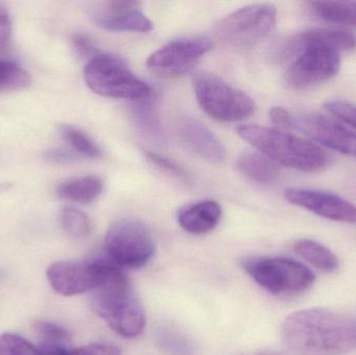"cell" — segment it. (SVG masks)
<instances>
[{"label": "cell", "mask_w": 356, "mask_h": 355, "mask_svg": "<svg viewBox=\"0 0 356 355\" xmlns=\"http://www.w3.org/2000/svg\"><path fill=\"white\" fill-rule=\"evenodd\" d=\"M295 129L330 149L356 158V131L320 114L294 117Z\"/></svg>", "instance_id": "obj_12"}, {"label": "cell", "mask_w": 356, "mask_h": 355, "mask_svg": "<svg viewBox=\"0 0 356 355\" xmlns=\"http://www.w3.org/2000/svg\"><path fill=\"white\" fill-rule=\"evenodd\" d=\"M72 44L75 51L81 58L92 60L100 53L93 41L87 35H81V33H77L73 37Z\"/></svg>", "instance_id": "obj_33"}, {"label": "cell", "mask_w": 356, "mask_h": 355, "mask_svg": "<svg viewBox=\"0 0 356 355\" xmlns=\"http://www.w3.org/2000/svg\"><path fill=\"white\" fill-rule=\"evenodd\" d=\"M341 56L338 50L321 45L303 48L286 72V81L295 89L325 83L338 74Z\"/></svg>", "instance_id": "obj_11"}, {"label": "cell", "mask_w": 356, "mask_h": 355, "mask_svg": "<svg viewBox=\"0 0 356 355\" xmlns=\"http://www.w3.org/2000/svg\"><path fill=\"white\" fill-rule=\"evenodd\" d=\"M146 156L152 164L156 165L162 170L166 171V172L170 173L175 176L179 177V179H188V173L186 172V170L178 166L177 163L173 162V160L164 158V156H160L156 152H147Z\"/></svg>", "instance_id": "obj_31"}, {"label": "cell", "mask_w": 356, "mask_h": 355, "mask_svg": "<svg viewBox=\"0 0 356 355\" xmlns=\"http://www.w3.org/2000/svg\"><path fill=\"white\" fill-rule=\"evenodd\" d=\"M238 135L266 158L288 168L303 172H316L327 166V154L317 144L278 129L259 125H243Z\"/></svg>", "instance_id": "obj_3"}, {"label": "cell", "mask_w": 356, "mask_h": 355, "mask_svg": "<svg viewBox=\"0 0 356 355\" xmlns=\"http://www.w3.org/2000/svg\"><path fill=\"white\" fill-rule=\"evenodd\" d=\"M44 158L48 163L58 165H68L77 160L76 156L72 152L64 149H50L44 154Z\"/></svg>", "instance_id": "obj_35"}, {"label": "cell", "mask_w": 356, "mask_h": 355, "mask_svg": "<svg viewBox=\"0 0 356 355\" xmlns=\"http://www.w3.org/2000/svg\"><path fill=\"white\" fill-rule=\"evenodd\" d=\"M64 231L73 238H86L92 233L93 224L87 214L79 208H64L60 215Z\"/></svg>", "instance_id": "obj_24"}, {"label": "cell", "mask_w": 356, "mask_h": 355, "mask_svg": "<svg viewBox=\"0 0 356 355\" xmlns=\"http://www.w3.org/2000/svg\"><path fill=\"white\" fill-rule=\"evenodd\" d=\"M295 251L307 263L323 271L334 272L339 268V260L334 252L313 240H300L295 244Z\"/></svg>", "instance_id": "obj_21"}, {"label": "cell", "mask_w": 356, "mask_h": 355, "mask_svg": "<svg viewBox=\"0 0 356 355\" xmlns=\"http://www.w3.org/2000/svg\"><path fill=\"white\" fill-rule=\"evenodd\" d=\"M247 273L272 295L293 297L309 291L316 277L307 267L286 258H263L247 261Z\"/></svg>", "instance_id": "obj_6"}, {"label": "cell", "mask_w": 356, "mask_h": 355, "mask_svg": "<svg viewBox=\"0 0 356 355\" xmlns=\"http://www.w3.org/2000/svg\"><path fill=\"white\" fill-rule=\"evenodd\" d=\"M106 249L114 265L137 269L152 260L156 244L149 229L143 222L125 218L111 225L106 236Z\"/></svg>", "instance_id": "obj_7"}, {"label": "cell", "mask_w": 356, "mask_h": 355, "mask_svg": "<svg viewBox=\"0 0 356 355\" xmlns=\"http://www.w3.org/2000/svg\"><path fill=\"white\" fill-rule=\"evenodd\" d=\"M276 24L271 4H252L230 14L220 23V35L234 47L246 48L265 39Z\"/></svg>", "instance_id": "obj_8"}, {"label": "cell", "mask_w": 356, "mask_h": 355, "mask_svg": "<svg viewBox=\"0 0 356 355\" xmlns=\"http://www.w3.org/2000/svg\"><path fill=\"white\" fill-rule=\"evenodd\" d=\"M238 168L243 174L259 183H272L280 176L277 166L265 156L244 152L238 160Z\"/></svg>", "instance_id": "obj_19"}, {"label": "cell", "mask_w": 356, "mask_h": 355, "mask_svg": "<svg viewBox=\"0 0 356 355\" xmlns=\"http://www.w3.org/2000/svg\"><path fill=\"white\" fill-rule=\"evenodd\" d=\"M102 189L104 183L99 177L83 176L60 183L56 189V193L64 199L87 204L97 199Z\"/></svg>", "instance_id": "obj_18"}, {"label": "cell", "mask_w": 356, "mask_h": 355, "mask_svg": "<svg viewBox=\"0 0 356 355\" xmlns=\"http://www.w3.org/2000/svg\"><path fill=\"white\" fill-rule=\"evenodd\" d=\"M88 87L104 97L141 101L152 95L147 83L131 72L120 58L108 53H99L88 62L85 68Z\"/></svg>", "instance_id": "obj_4"}, {"label": "cell", "mask_w": 356, "mask_h": 355, "mask_svg": "<svg viewBox=\"0 0 356 355\" xmlns=\"http://www.w3.org/2000/svg\"><path fill=\"white\" fill-rule=\"evenodd\" d=\"M40 352L42 355H71L63 344L42 343Z\"/></svg>", "instance_id": "obj_36"}, {"label": "cell", "mask_w": 356, "mask_h": 355, "mask_svg": "<svg viewBox=\"0 0 356 355\" xmlns=\"http://www.w3.org/2000/svg\"><path fill=\"white\" fill-rule=\"evenodd\" d=\"M63 139L79 154L88 158H102V152L99 146L87 135L76 127L71 125H62L60 129Z\"/></svg>", "instance_id": "obj_23"}, {"label": "cell", "mask_w": 356, "mask_h": 355, "mask_svg": "<svg viewBox=\"0 0 356 355\" xmlns=\"http://www.w3.org/2000/svg\"><path fill=\"white\" fill-rule=\"evenodd\" d=\"M114 264L106 261L58 262L47 269L52 289L63 296H75L97 289L108 277Z\"/></svg>", "instance_id": "obj_9"}, {"label": "cell", "mask_w": 356, "mask_h": 355, "mask_svg": "<svg viewBox=\"0 0 356 355\" xmlns=\"http://www.w3.org/2000/svg\"><path fill=\"white\" fill-rule=\"evenodd\" d=\"M0 355H42L33 344L19 336L4 333L0 336Z\"/></svg>", "instance_id": "obj_26"}, {"label": "cell", "mask_w": 356, "mask_h": 355, "mask_svg": "<svg viewBox=\"0 0 356 355\" xmlns=\"http://www.w3.org/2000/svg\"><path fill=\"white\" fill-rule=\"evenodd\" d=\"M134 117L137 121L138 126L141 129L143 133H147L149 137L154 138V139H160V123H159L158 117H156V113L152 110V106H148V104L138 106L135 108Z\"/></svg>", "instance_id": "obj_27"}, {"label": "cell", "mask_w": 356, "mask_h": 355, "mask_svg": "<svg viewBox=\"0 0 356 355\" xmlns=\"http://www.w3.org/2000/svg\"><path fill=\"white\" fill-rule=\"evenodd\" d=\"M261 355H280L276 354H261Z\"/></svg>", "instance_id": "obj_37"}, {"label": "cell", "mask_w": 356, "mask_h": 355, "mask_svg": "<svg viewBox=\"0 0 356 355\" xmlns=\"http://www.w3.org/2000/svg\"><path fill=\"white\" fill-rule=\"evenodd\" d=\"M314 15L322 20L356 27V1L324 0L309 2Z\"/></svg>", "instance_id": "obj_20"}, {"label": "cell", "mask_w": 356, "mask_h": 355, "mask_svg": "<svg viewBox=\"0 0 356 355\" xmlns=\"http://www.w3.org/2000/svg\"><path fill=\"white\" fill-rule=\"evenodd\" d=\"M71 355H121L120 349L113 344L94 343L75 348Z\"/></svg>", "instance_id": "obj_32"}, {"label": "cell", "mask_w": 356, "mask_h": 355, "mask_svg": "<svg viewBox=\"0 0 356 355\" xmlns=\"http://www.w3.org/2000/svg\"><path fill=\"white\" fill-rule=\"evenodd\" d=\"M321 45L338 50L339 52L356 49V35L346 31L332 28H312L290 35L280 41L274 49V58L280 62L289 60L300 53L303 48Z\"/></svg>", "instance_id": "obj_14"}, {"label": "cell", "mask_w": 356, "mask_h": 355, "mask_svg": "<svg viewBox=\"0 0 356 355\" xmlns=\"http://www.w3.org/2000/svg\"><path fill=\"white\" fill-rule=\"evenodd\" d=\"M177 129L181 141L197 156L213 164L224 162L225 147L217 135L200 121L184 116L178 121Z\"/></svg>", "instance_id": "obj_16"}, {"label": "cell", "mask_w": 356, "mask_h": 355, "mask_svg": "<svg viewBox=\"0 0 356 355\" xmlns=\"http://www.w3.org/2000/svg\"><path fill=\"white\" fill-rule=\"evenodd\" d=\"M221 218V208L215 201H202L182 210L178 215L180 226L193 235L213 231Z\"/></svg>", "instance_id": "obj_17"}, {"label": "cell", "mask_w": 356, "mask_h": 355, "mask_svg": "<svg viewBox=\"0 0 356 355\" xmlns=\"http://www.w3.org/2000/svg\"><path fill=\"white\" fill-rule=\"evenodd\" d=\"M213 47L207 38L178 40L163 46L148 58V69L159 76L172 79L190 72Z\"/></svg>", "instance_id": "obj_10"}, {"label": "cell", "mask_w": 356, "mask_h": 355, "mask_svg": "<svg viewBox=\"0 0 356 355\" xmlns=\"http://www.w3.org/2000/svg\"><path fill=\"white\" fill-rule=\"evenodd\" d=\"M290 204L309 210L322 218L356 224V206L330 192L290 188L284 193Z\"/></svg>", "instance_id": "obj_13"}, {"label": "cell", "mask_w": 356, "mask_h": 355, "mask_svg": "<svg viewBox=\"0 0 356 355\" xmlns=\"http://www.w3.org/2000/svg\"><path fill=\"white\" fill-rule=\"evenodd\" d=\"M13 25L10 13L0 2V52H6L12 46Z\"/></svg>", "instance_id": "obj_30"}, {"label": "cell", "mask_w": 356, "mask_h": 355, "mask_svg": "<svg viewBox=\"0 0 356 355\" xmlns=\"http://www.w3.org/2000/svg\"><path fill=\"white\" fill-rule=\"evenodd\" d=\"M193 87L199 106L215 120L238 122L254 113L255 104L250 96L215 74L203 71L196 73L193 77Z\"/></svg>", "instance_id": "obj_5"}, {"label": "cell", "mask_w": 356, "mask_h": 355, "mask_svg": "<svg viewBox=\"0 0 356 355\" xmlns=\"http://www.w3.org/2000/svg\"><path fill=\"white\" fill-rule=\"evenodd\" d=\"M141 6V2L133 0L104 2L94 10L92 19L97 26L106 31L148 33L154 24L143 14Z\"/></svg>", "instance_id": "obj_15"}, {"label": "cell", "mask_w": 356, "mask_h": 355, "mask_svg": "<svg viewBox=\"0 0 356 355\" xmlns=\"http://www.w3.org/2000/svg\"><path fill=\"white\" fill-rule=\"evenodd\" d=\"M156 342L163 352L170 355H198L194 342L184 333L171 327L159 329Z\"/></svg>", "instance_id": "obj_22"}, {"label": "cell", "mask_w": 356, "mask_h": 355, "mask_svg": "<svg viewBox=\"0 0 356 355\" xmlns=\"http://www.w3.org/2000/svg\"><path fill=\"white\" fill-rule=\"evenodd\" d=\"M91 304L94 312L121 337L133 339L143 333L146 325L143 304L127 277L116 266L94 290Z\"/></svg>", "instance_id": "obj_2"}, {"label": "cell", "mask_w": 356, "mask_h": 355, "mask_svg": "<svg viewBox=\"0 0 356 355\" xmlns=\"http://www.w3.org/2000/svg\"><path fill=\"white\" fill-rule=\"evenodd\" d=\"M33 329L38 337L41 338L42 343L64 344L70 339L66 329L54 323L39 321L33 324Z\"/></svg>", "instance_id": "obj_28"}, {"label": "cell", "mask_w": 356, "mask_h": 355, "mask_svg": "<svg viewBox=\"0 0 356 355\" xmlns=\"http://www.w3.org/2000/svg\"><path fill=\"white\" fill-rule=\"evenodd\" d=\"M325 110L356 131V106L355 104L343 101V100H337V101L325 104Z\"/></svg>", "instance_id": "obj_29"}, {"label": "cell", "mask_w": 356, "mask_h": 355, "mask_svg": "<svg viewBox=\"0 0 356 355\" xmlns=\"http://www.w3.org/2000/svg\"><path fill=\"white\" fill-rule=\"evenodd\" d=\"M270 119L272 123L277 127L278 131H292L295 129L294 117L286 108L276 106L270 110Z\"/></svg>", "instance_id": "obj_34"}, {"label": "cell", "mask_w": 356, "mask_h": 355, "mask_svg": "<svg viewBox=\"0 0 356 355\" xmlns=\"http://www.w3.org/2000/svg\"><path fill=\"white\" fill-rule=\"evenodd\" d=\"M282 337L296 355H344L356 347V321L327 308H307L284 319Z\"/></svg>", "instance_id": "obj_1"}, {"label": "cell", "mask_w": 356, "mask_h": 355, "mask_svg": "<svg viewBox=\"0 0 356 355\" xmlns=\"http://www.w3.org/2000/svg\"><path fill=\"white\" fill-rule=\"evenodd\" d=\"M31 81V76L24 69L0 58V92L26 89Z\"/></svg>", "instance_id": "obj_25"}]
</instances>
